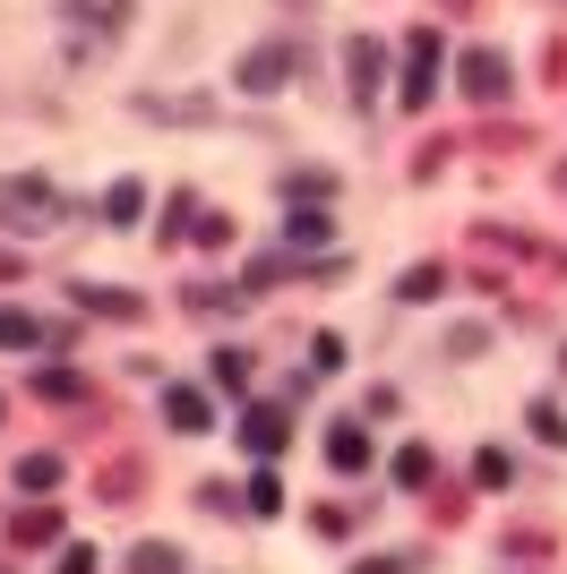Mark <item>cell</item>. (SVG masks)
Masks as SVG:
<instances>
[{
    "instance_id": "obj_1",
    "label": "cell",
    "mask_w": 567,
    "mask_h": 574,
    "mask_svg": "<svg viewBox=\"0 0 567 574\" xmlns=\"http://www.w3.org/2000/svg\"><path fill=\"white\" fill-rule=\"evenodd\" d=\"M465 95L473 103H499L507 95V61H499V52H473V61H465Z\"/></svg>"
},
{
    "instance_id": "obj_2",
    "label": "cell",
    "mask_w": 567,
    "mask_h": 574,
    "mask_svg": "<svg viewBox=\"0 0 567 574\" xmlns=\"http://www.w3.org/2000/svg\"><path fill=\"white\" fill-rule=\"evenodd\" d=\"M438 86V34H413V78H404V103H431Z\"/></svg>"
},
{
    "instance_id": "obj_3",
    "label": "cell",
    "mask_w": 567,
    "mask_h": 574,
    "mask_svg": "<svg viewBox=\"0 0 567 574\" xmlns=\"http://www.w3.org/2000/svg\"><path fill=\"white\" fill-rule=\"evenodd\" d=\"M164 412H172V429L190 438V429H206V394H199V386H172V394H164Z\"/></svg>"
},
{
    "instance_id": "obj_4",
    "label": "cell",
    "mask_w": 567,
    "mask_h": 574,
    "mask_svg": "<svg viewBox=\"0 0 567 574\" xmlns=\"http://www.w3.org/2000/svg\"><path fill=\"white\" fill-rule=\"evenodd\" d=\"M27 344H43V326L27 309H0V351H27Z\"/></svg>"
},
{
    "instance_id": "obj_5",
    "label": "cell",
    "mask_w": 567,
    "mask_h": 574,
    "mask_svg": "<svg viewBox=\"0 0 567 574\" xmlns=\"http://www.w3.org/2000/svg\"><path fill=\"white\" fill-rule=\"evenodd\" d=\"M241 438H250L259 454H275V447H284V420H275V412H250V420H241Z\"/></svg>"
},
{
    "instance_id": "obj_6",
    "label": "cell",
    "mask_w": 567,
    "mask_h": 574,
    "mask_svg": "<svg viewBox=\"0 0 567 574\" xmlns=\"http://www.w3.org/2000/svg\"><path fill=\"white\" fill-rule=\"evenodd\" d=\"M327 454H335V463H344V472H362L369 438H362V429H335V438H327Z\"/></svg>"
},
{
    "instance_id": "obj_7",
    "label": "cell",
    "mask_w": 567,
    "mask_h": 574,
    "mask_svg": "<svg viewBox=\"0 0 567 574\" xmlns=\"http://www.w3.org/2000/svg\"><path fill=\"white\" fill-rule=\"evenodd\" d=\"M275 69H284V52H259V61H241V86H259V95H267V86H284Z\"/></svg>"
},
{
    "instance_id": "obj_8",
    "label": "cell",
    "mask_w": 567,
    "mask_h": 574,
    "mask_svg": "<svg viewBox=\"0 0 567 574\" xmlns=\"http://www.w3.org/2000/svg\"><path fill=\"white\" fill-rule=\"evenodd\" d=\"M103 215H112V224H130V215H138V181H121V189L103 197Z\"/></svg>"
}]
</instances>
